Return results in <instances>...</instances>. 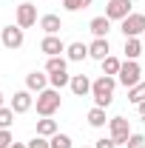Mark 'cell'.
Returning a JSON list of instances; mask_svg holds the SVG:
<instances>
[{
	"mask_svg": "<svg viewBox=\"0 0 145 148\" xmlns=\"http://www.w3.org/2000/svg\"><path fill=\"white\" fill-rule=\"evenodd\" d=\"M114 88H117V77L103 74V77L91 80V97H94V106L108 108L111 103H114Z\"/></svg>",
	"mask_w": 145,
	"mask_h": 148,
	"instance_id": "1",
	"label": "cell"
},
{
	"mask_svg": "<svg viewBox=\"0 0 145 148\" xmlns=\"http://www.w3.org/2000/svg\"><path fill=\"white\" fill-rule=\"evenodd\" d=\"M60 106H63V97H60V91L57 88H46V91L37 94V114L40 117H54L57 111H60Z\"/></svg>",
	"mask_w": 145,
	"mask_h": 148,
	"instance_id": "2",
	"label": "cell"
},
{
	"mask_svg": "<svg viewBox=\"0 0 145 148\" xmlns=\"http://www.w3.org/2000/svg\"><path fill=\"white\" fill-rule=\"evenodd\" d=\"M117 83L125 86V88H134L137 83H142V69H140V63H137V60H125L122 69H120V74H117Z\"/></svg>",
	"mask_w": 145,
	"mask_h": 148,
	"instance_id": "3",
	"label": "cell"
},
{
	"mask_svg": "<svg viewBox=\"0 0 145 148\" xmlns=\"http://www.w3.org/2000/svg\"><path fill=\"white\" fill-rule=\"evenodd\" d=\"M0 40H3V46H6L9 51H17L20 46L26 43V29H20L17 23H12V26H6V29L0 32Z\"/></svg>",
	"mask_w": 145,
	"mask_h": 148,
	"instance_id": "4",
	"label": "cell"
},
{
	"mask_svg": "<svg viewBox=\"0 0 145 148\" xmlns=\"http://www.w3.org/2000/svg\"><path fill=\"white\" fill-rule=\"evenodd\" d=\"M108 137L117 143V145H125V143H128L131 125H128L125 117H111V120H108Z\"/></svg>",
	"mask_w": 145,
	"mask_h": 148,
	"instance_id": "5",
	"label": "cell"
},
{
	"mask_svg": "<svg viewBox=\"0 0 145 148\" xmlns=\"http://www.w3.org/2000/svg\"><path fill=\"white\" fill-rule=\"evenodd\" d=\"M120 29H122V34H125V37H140V34H145V14L131 12V14L120 23Z\"/></svg>",
	"mask_w": 145,
	"mask_h": 148,
	"instance_id": "6",
	"label": "cell"
},
{
	"mask_svg": "<svg viewBox=\"0 0 145 148\" xmlns=\"http://www.w3.org/2000/svg\"><path fill=\"white\" fill-rule=\"evenodd\" d=\"M14 23H17L20 29H31L37 23V6L34 3H20L17 9H14Z\"/></svg>",
	"mask_w": 145,
	"mask_h": 148,
	"instance_id": "7",
	"label": "cell"
},
{
	"mask_svg": "<svg viewBox=\"0 0 145 148\" xmlns=\"http://www.w3.org/2000/svg\"><path fill=\"white\" fill-rule=\"evenodd\" d=\"M68 46L60 40V34H46L43 40H40V51L46 57H63V51H66Z\"/></svg>",
	"mask_w": 145,
	"mask_h": 148,
	"instance_id": "8",
	"label": "cell"
},
{
	"mask_svg": "<svg viewBox=\"0 0 145 148\" xmlns=\"http://www.w3.org/2000/svg\"><path fill=\"white\" fill-rule=\"evenodd\" d=\"M131 14V0H108V6H105V17L108 20H122Z\"/></svg>",
	"mask_w": 145,
	"mask_h": 148,
	"instance_id": "9",
	"label": "cell"
},
{
	"mask_svg": "<svg viewBox=\"0 0 145 148\" xmlns=\"http://www.w3.org/2000/svg\"><path fill=\"white\" fill-rule=\"evenodd\" d=\"M9 106H12L14 114H26V111H31V106H34V97H31L29 88H23V91H14V97H12Z\"/></svg>",
	"mask_w": 145,
	"mask_h": 148,
	"instance_id": "10",
	"label": "cell"
},
{
	"mask_svg": "<svg viewBox=\"0 0 145 148\" xmlns=\"http://www.w3.org/2000/svg\"><path fill=\"white\" fill-rule=\"evenodd\" d=\"M108 54H111L108 37H94V40L88 43V57H91V60H100V63H103Z\"/></svg>",
	"mask_w": 145,
	"mask_h": 148,
	"instance_id": "11",
	"label": "cell"
},
{
	"mask_svg": "<svg viewBox=\"0 0 145 148\" xmlns=\"http://www.w3.org/2000/svg\"><path fill=\"white\" fill-rule=\"evenodd\" d=\"M26 88L29 91H46L49 88V74H43V71H31V74H26Z\"/></svg>",
	"mask_w": 145,
	"mask_h": 148,
	"instance_id": "12",
	"label": "cell"
},
{
	"mask_svg": "<svg viewBox=\"0 0 145 148\" xmlns=\"http://www.w3.org/2000/svg\"><path fill=\"white\" fill-rule=\"evenodd\" d=\"M68 88H71L77 97H88L91 94V80L85 77V74H74L71 83H68Z\"/></svg>",
	"mask_w": 145,
	"mask_h": 148,
	"instance_id": "13",
	"label": "cell"
},
{
	"mask_svg": "<svg viewBox=\"0 0 145 148\" xmlns=\"http://www.w3.org/2000/svg\"><path fill=\"white\" fill-rule=\"evenodd\" d=\"M40 29H43L46 34H60V29H63L60 14H43V17H40Z\"/></svg>",
	"mask_w": 145,
	"mask_h": 148,
	"instance_id": "14",
	"label": "cell"
},
{
	"mask_svg": "<svg viewBox=\"0 0 145 148\" xmlns=\"http://www.w3.org/2000/svg\"><path fill=\"white\" fill-rule=\"evenodd\" d=\"M88 57V46L85 43H68V49H66V60H71V63H83Z\"/></svg>",
	"mask_w": 145,
	"mask_h": 148,
	"instance_id": "15",
	"label": "cell"
},
{
	"mask_svg": "<svg viewBox=\"0 0 145 148\" xmlns=\"http://www.w3.org/2000/svg\"><path fill=\"white\" fill-rule=\"evenodd\" d=\"M88 29H91V34L94 37H108V32H111V20L103 14V17H94L88 23Z\"/></svg>",
	"mask_w": 145,
	"mask_h": 148,
	"instance_id": "16",
	"label": "cell"
},
{
	"mask_svg": "<svg viewBox=\"0 0 145 148\" xmlns=\"http://www.w3.org/2000/svg\"><path fill=\"white\" fill-rule=\"evenodd\" d=\"M88 125H91V128H105V125H108V117H105V108L94 106V108L88 111Z\"/></svg>",
	"mask_w": 145,
	"mask_h": 148,
	"instance_id": "17",
	"label": "cell"
},
{
	"mask_svg": "<svg viewBox=\"0 0 145 148\" xmlns=\"http://www.w3.org/2000/svg\"><path fill=\"white\" fill-rule=\"evenodd\" d=\"M125 60H137V57L142 54V40L140 37H125Z\"/></svg>",
	"mask_w": 145,
	"mask_h": 148,
	"instance_id": "18",
	"label": "cell"
},
{
	"mask_svg": "<svg viewBox=\"0 0 145 148\" xmlns=\"http://www.w3.org/2000/svg\"><path fill=\"white\" fill-rule=\"evenodd\" d=\"M37 134H40V137H49V140H51V137L57 134V123L51 120V117H43V120H37Z\"/></svg>",
	"mask_w": 145,
	"mask_h": 148,
	"instance_id": "19",
	"label": "cell"
},
{
	"mask_svg": "<svg viewBox=\"0 0 145 148\" xmlns=\"http://www.w3.org/2000/svg\"><path fill=\"white\" fill-rule=\"evenodd\" d=\"M60 71H68V60L66 57H49L46 74H60Z\"/></svg>",
	"mask_w": 145,
	"mask_h": 148,
	"instance_id": "20",
	"label": "cell"
},
{
	"mask_svg": "<svg viewBox=\"0 0 145 148\" xmlns=\"http://www.w3.org/2000/svg\"><path fill=\"white\" fill-rule=\"evenodd\" d=\"M120 69H122V60H117L114 54H108L105 60H103V74L114 77V74H120Z\"/></svg>",
	"mask_w": 145,
	"mask_h": 148,
	"instance_id": "21",
	"label": "cell"
},
{
	"mask_svg": "<svg viewBox=\"0 0 145 148\" xmlns=\"http://www.w3.org/2000/svg\"><path fill=\"white\" fill-rule=\"evenodd\" d=\"M68 83H71V74H68V71H60V74H49V86H51V88H57V91H60L63 86H68Z\"/></svg>",
	"mask_w": 145,
	"mask_h": 148,
	"instance_id": "22",
	"label": "cell"
},
{
	"mask_svg": "<svg viewBox=\"0 0 145 148\" xmlns=\"http://www.w3.org/2000/svg\"><path fill=\"white\" fill-rule=\"evenodd\" d=\"M128 100H131L134 106H140V103H145V80H142V83H137L134 88H128Z\"/></svg>",
	"mask_w": 145,
	"mask_h": 148,
	"instance_id": "23",
	"label": "cell"
},
{
	"mask_svg": "<svg viewBox=\"0 0 145 148\" xmlns=\"http://www.w3.org/2000/svg\"><path fill=\"white\" fill-rule=\"evenodd\" d=\"M94 0H63V6H66V12H83V9H88Z\"/></svg>",
	"mask_w": 145,
	"mask_h": 148,
	"instance_id": "24",
	"label": "cell"
},
{
	"mask_svg": "<svg viewBox=\"0 0 145 148\" xmlns=\"http://www.w3.org/2000/svg\"><path fill=\"white\" fill-rule=\"evenodd\" d=\"M49 143H51V148H71V137H68V134H60V131H57V134L51 137V140H49Z\"/></svg>",
	"mask_w": 145,
	"mask_h": 148,
	"instance_id": "25",
	"label": "cell"
},
{
	"mask_svg": "<svg viewBox=\"0 0 145 148\" xmlns=\"http://www.w3.org/2000/svg\"><path fill=\"white\" fill-rule=\"evenodd\" d=\"M14 123V111H12V106H3L0 108V128H9Z\"/></svg>",
	"mask_w": 145,
	"mask_h": 148,
	"instance_id": "26",
	"label": "cell"
},
{
	"mask_svg": "<svg viewBox=\"0 0 145 148\" xmlns=\"http://www.w3.org/2000/svg\"><path fill=\"white\" fill-rule=\"evenodd\" d=\"M26 145L29 148H51V143H49V137H40V134H37L34 140H29Z\"/></svg>",
	"mask_w": 145,
	"mask_h": 148,
	"instance_id": "27",
	"label": "cell"
},
{
	"mask_svg": "<svg viewBox=\"0 0 145 148\" xmlns=\"http://www.w3.org/2000/svg\"><path fill=\"white\" fill-rule=\"evenodd\" d=\"M125 148H145V137L142 134H131L128 143H125Z\"/></svg>",
	"mask_w": 145,
	"mask_h": 148,
	"instance_id": "28",
	"label": "cell"
},
{
	"mask_svg": "<svg viewBox=\"0 0 145 148\" xmlns=\"http://www.w3.org/2000/svg\"><path fill=\"white\" fill-rule=\"evenodd\" d=\"M14 143V137H12V131L9 128H0V148H9Z\"/></svg>",
	"mask_w": 145,
	"mask_h": 148,
	"instance_id": "29",
	"label": "cell"
},
{
	"mask_svg": "<svg viewBox=\"0 0 145 148\" xmlns=\"http://www.w3.org/2000/svg\"><path fill=\"white\" fill-rule=\"evenodd\" d=\"M94 148H117V143H114L111 137H100V140L94 143Z\"/></svg>",
	"mask_w": 145,
	"mask_h": 148,
	"instance_id": "30",
	"label": "cell"
},
{
	"mask_svg": "<svg viewBox=\"0 0 145 148\" xmlns=\"http://www.w3.org/2000/svg\"><path fill=\"white\" fill-rule=\"evenodd\" d=\"M137 111H140V117L145 120V103H140V106H137Z\"/></svg>",
	"mask_w": 145,
	"mask_h": 148,
	"instance_id": "31",
	"label": "cell"
},
{
	"mask_svg": "<svg viewBox=\"0 0 145 148\" xmlns=\"http://www.w3.org/2000/svg\"><path fill=\"white\" fill-rule=\"evenodd\" d=\"M9 148H29V145H26V143H12Z\"/></svg>",
	"mask_w": 145,
	"mask_h": 148,
	"instance_id": "32",
	"label": "cell"
},
{
	"mask_svg": "<svg viewBox=\"0 0 145 148\" xmlns=\"http://www.w3.org/2000/svg\"><path fill=\"white\" fill-rule=\"evenodd\" d=\"M3 100H6V97H3V91H0V108H3Z\"/></svg>",
	"mask_w": 145,
	"mask_h": 148,
	"instance_id": "33",
	"label": "cell"
}]
</instances>
